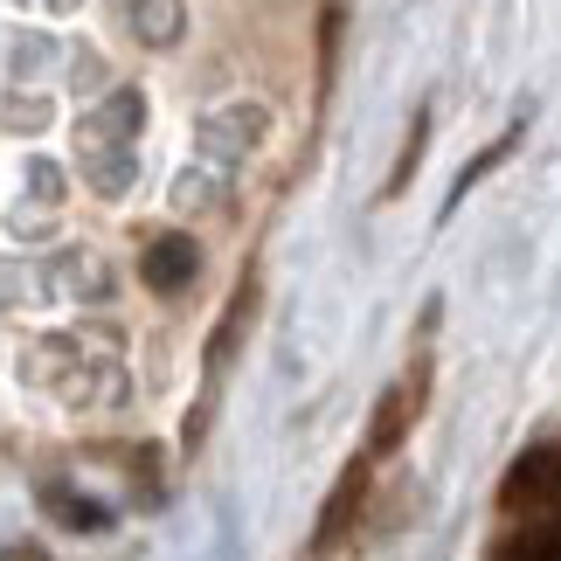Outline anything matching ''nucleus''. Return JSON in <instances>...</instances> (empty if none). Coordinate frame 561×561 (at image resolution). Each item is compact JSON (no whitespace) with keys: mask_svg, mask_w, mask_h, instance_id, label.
I'll list each match as a JSON object with an SVG mask.
<instances>
[{"mask_svg":"<svg viewBox=\"0 0 561 561\" xmlns=\"http://www.w3.org/2000/svg\"><path fill=\"white\" fill-rule=\"evenodd\" d=\"M561 506V430L541 444H527L520 458L506 465V479H500V513L506 520H520V513H548Z\"/></svg>","mask_w":561,"mask_h":561,"instance_id":"f257e3e1","label":"nucleus"},{"mask_svg":"<svg viewBox=\"0 0 561 561\" xmlns=\"http://www.w3.org/2000/svg\"><path fill=\"white\" fill-rule=\"evenodd\" d=\"M42 506H49L56 520H70L77 534H98L104 527V506L98 500H77V492H62V485H42Z\"/></svg>","mask_w":561,"mask_h":561,"instance_id":"39448f33","label":"nucleus"},{"mask_svg":"<svg viewBox=\"0 0 561 561\" xmlns=\"http://www.w3.org/2000/svg\"><path fill=\"white\" fill-rule=\"evenodd\" d=\"M194 271H202V250L187 243V236H160V243H146L139 250V277L153 285L160 298H174L194 285Z\"/></svg>","mask_w":561,"mask_h":561,"instance_id":"7ed1b4c3","label":"nucleus"},{"mask_svg":"<svg viewBox=\"0 0 561 561\" xmlns=\"http://www.w3.org/2000/svg\"><path fill=\"white\" fill-rule=\"evenodd\" d=\"M360 500H368V458H354L347 471H340V485H333V500H327V513H319V534H312V554H333L340 541L354 534V513H360Z\"/></svg>","mask_w":561,"mask_h":561,"instance_id":"f03ea898","label":"nucleus"},{"mask_svg":"<svg viewBox=\"0 0 561 561\" xmlns=\"http://www.w3.org/2000/svg\"><path fill=\"white\" fill-rule=\"evenodd\" d=\"M423 160V118H416V133H409V146H402V167L388 174V194H402V181H409V167Z\"/></svg>","mask_w":561,"mask_h":561,"instance_id":"0eeeda50","label":"nucleus"},{"mask_svg":"<svg viewBox=\"0 0 561 561\" xmlns=\"http://www.w3.org/2000/svg\"><path fill=\"white\" fill-rule=\"evenodd\" d=\"M500 561H561V513H554L548 527H534L527 541H513V548H506Z\"/></svg>","mask_w":561,"mask_h":561,"instance_id":"423d86ee","label":"nucleus"},{"mask_svg":"<svg viewBox=\"0 0 561 561\" xmlns=\"http://www.w3.org/2000/svg\"><path fill=\"white\" fill-rule=\"evenodd\" d=\"M402 430H409V388H388L381 409H375V437H368V458H388V450L402 444Z\"/></svg>","mask_w":561,"mask_h":561,"instance_id":"20e7f679","label":"nucleus"}]
</instances>
